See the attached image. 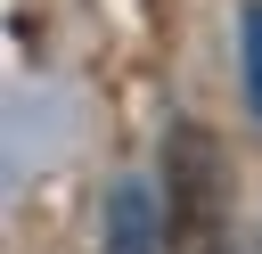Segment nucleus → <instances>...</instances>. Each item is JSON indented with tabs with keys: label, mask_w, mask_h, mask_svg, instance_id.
Here are the masks:
<instances>
[{
	"label": "nucleus",
	"mask_w": 262,
	"mask_h": 254,
	"mask_svg": "<svg viewBox=\"0 0 262 254\" xmlns=\"http://www.w3.org/2000/svg\"><path fill=\"white\" fill-rule=\"evenodd\" d=\"M229 238V180H221V139L205 123L164 131V254H221Z\"/></svg>",
	"instance_id": "nucleus-1"
},
{
	"label": "nucleus",
	"mask_w": 262,
	"mask_h": 254,
	"mask_svg": "<svg viewBox=\"0 0 262 254\" xmlns=\"http://www.w3.org/2000/svg\"><path fill=\"white\" fill-rule=\"evenodd\" d=\"M98 254H164V221H156V205H147V188H139V180H115V188H106Z\"/></svg>",
	"instance_id": "nucleus-2"
},
{
	"label": "nucleus",
	"mask_w": 262,
	"mask_h": 254,
	"mask_svg": "<svg viewBox=\"0 0 262 254\" xmlns=\"http://www.w3.org/2000/svg\"><path fill=\"white\" fill-rule=\"evenodd\" d=\"M237 49H246V98H254V115H262V0L246 8V41H237Z\"/></svg>",
	"instance_id": "nucleus-3"
}]
</instances>
